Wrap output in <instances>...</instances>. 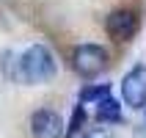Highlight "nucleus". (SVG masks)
<instances>
[{"label": "nucleus", "instance_id": "f257e3e1", "mask_svg": "<svg viewBox=\"0 0 146 138\" xmlns=\"http://www.w3.org/2000/svg\"><path fill=\"white\" fill-rule=\"evenodd\" d=\"M55 72H58L55 55L44 44H31L17 61V77L28 86H41V83L52 80Z\"/></svg>", "mask_w": 146, "mask_h": 138}, {"label": "nucleus", "instance_id": "f03ea898", "mask_svg": "<svg viewBox=\"0 0 146 138\" xmlns=\"http://www.w3.org/2000/svg\"><path fill=\"white\" fill-rule=\"evenodd\" d=\"M72 69L86 80H94L97 75H102L108 69V53L99 44H77L72 50Z\"/></svg>", "mask_w": 146, "mask_h": 138}, {"label": "nucleus", "instance_id": "7ed1b4c3", "mask_svg": "<svg viewBox=\"0 0 146 138\" xmlns=\"http://www.w3.org/2000/svg\"><path fill=\"white\" fill-rule=\"evenodd\" d=\"M121 99H124V105L135 108V111L146 108V66L143 64H135L130 72L124 75V80H121Z\"/></svg>", "mask_w": 146, "mask_h": 138}, {"label": "nucleus", "instance_id": "20e7f679", "mask_svg": "<svg viewBox=\"0 0 146 138\" xmlns=\"http://www.w3.org/2000/svg\"><path fill=\"white\" fill-rule=\"evenodd\" d=\"M138 14L132 8H116L105 17V31L110 39L116 41H130L135 33H138Z\"/></svg>", "mask_w": 146, "mask_h": 138}, {"label": "nucleus", "instance_id": "39448f33", "mask_svg": "<svg viewBox=\"0 0 146 138\" xmlns=\"http://www.w3.org/2000/svg\"><path fill=\"white\" fill-rule=\"evenodd\" d=\"M66 127H64V119L50 111V108H39L33 111L31 116V135L33 138H64Z\"/></svg>", "mask_w": 146, "mask_h": 138}, {"label": "nucleus", "instance_id": "423d86ee", "mask_svg": "<svg viewBox=\"0 0 146 138\" xmlns=\"http://www.w3.org/2000/svg\"><path fill=\"white\" fill-rule=\"evenodd\" d=\"M94 119L102 122V124H119V122H121V105L113 99V94L105 97L102 102H97V108H94Z\"/></svg>", "mask_w": 146, "mask_h": 138}, {"label": "nucleus", "instance_id": "0eeeda50", "mask_svg": "<svg viewBox=\"0 0 146 138\" xmlns=\"http://www.w3.org/2000/svg\"><path fill=\"white\" fill-rule=\"evenodd\" d=\"M105 97H110V86L108 83H88L80 89V102L83 105H97Z\"/></svg>", "mask_w": 146, "mask_h": 138}, {"label": "nucleus", "instance_id": "6e6552de", "mask_svg": "<svg viewBox=\"0 0 146 138\" xmlns=\"http://www.w3.org/2000/svg\"><path fill=\"white\" fill-rule=\"evenodd\" d=\"M86 124H88V116H86V105H74L72 116H69V122H66V133L64 138H77L83 130H86Z\"/></svg>", "mask_w": 146, "mask_h": 138}, {"label": "nucleus", "instance_id": "1a4fd4ad", "mask_svg": "<svg viewBox=\"0 0 146 138\" xmlns=\"http://www.w3.org/2000/svg\"><path fill=\"white\" fill-rule=\"evenodd\" d=\"M77 138H113V135H110L108 130H102V127H86Z\"/></svg>", "mask_w": 146, "mask_h": 138}]
</instances>
